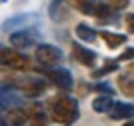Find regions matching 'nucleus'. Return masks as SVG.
Returning <instances> with one entry per match:
<instances>
[{"mask_svg":"<svg viewBox=\"0 0 134 126\" xmlns=\"http://www.w3.org/2000/svg\"><path fill=\"white\" fill-rule=\"evenodd\" d=\"M70 58H72L76 64H80V66L92 68V66L96 64V60H98V54H96L94 50L82 46L80 42H72L70 44Z\"/></svg>","mask_w":134,"mask_h":126,"instance_id":"7","label":"nucleus"},{"mask_svg":"<svg viewBox=\"0 0 134 126\" xmlns=\"http://www.w3.org/2000/svg\"><path fill=\"white\" fill-rule=\"evenodd\" d=\"M62 126H70V124H62Z\"/></svg>","mask_w":134,"mask_h":126,"instance_id":"24","label":"nucleus"},{"mask_svg":"<svg viewBox=\"0 0 134 126\" xmlns=\"http://www.w3.org/2000/svg\"><path fill=\"white\" fill-rule=\"evenodd\" d=\"M2 2H8V0H2Z\"/></svg>","mask_w":134,"mask_h":126,"instance_id":"25","label":"nucleus"},{"mask_svg":"<svg viewBox=\"0 0 134 126\" xmlns=\"http://www.w3.org/2000/svg\"><path fill=\"white\" fill-rule=\"evenodd\" d=\"M28 120V110L20 106H10L2 110V126H24Z\"/></svg>","mask_w":134,"mask_h":126,"instance_id":"9","label":"nucleus"},{"mask_svg":"<svg viewBox=\"0 0 134 126\" xmlns=\"http://www.w3.org/2000/svg\"><path fill=\"white\" fill-rule=\"evenodd\" d=\"M66 2L72 6V8L84 12V14H88V10H90V6H92V2H94V0H66Z\"/></svg>","mask_w":134,"mask_h":126,"instance_id":"18","label":"nucleus"},{"mask_svg":"<svg viewBox=\"0 0 134 126\" xmlns=\"http://www.w3.org/2000/svg\"><path fill=\"white\" fill-rule=\"evenodd\" d=\"M116 60H118V62H132V60H134V46H128L124 52H120Z\"/></svg>","mask_w":134,"mask_h":126,"instance_id":"19","label":"nucleus"},{"mask_svg":"<svg viewBox=\"0 0 134 126\" xmlns=\"http://www.w3.org/2000/svg\"><path fill=\"white\" fill-rule=\"evenodd\" d=\"M112 106H114V100H112L110 94H98L92 100V110H94L96 114H108Z\"/></svg>","mask_w":134,"mask_h":126,"instance_id":"14","label":"nucleus"},{"mask_svg":"<svg viewBox=\"0 0 134 126\" xmlns=\"http://www.w3.org/2000/svg\"><path fill=\"white\" fill-rule=\"evenodd\" d=\"M12 88H16L22 96H28V98H38L40 94L46 92L48 82H46L44 78L22 76V78H12Z\"/></svg>","mask_w":134,"mask_h":126,"instance_id":"4","label":"nucleus"},{"mask_svg":"<svg viewBox=\"0 0 134 126\" xmlns=\"http://www.w3.org/2000/svg\"><path fill=\"white\" fill-rule=\"evenodd\" d=\"M112 120H130L134 116V104H128V102H114V106L108 112Z\"/></svg>","mask_w":134,"mask_h":126,"instance_id":"12","label":"nucleus"},{"mask_svg":"<svg viewBox=\"0 0 134 126\" xmlns=\"http://www.w3.org/2000/svg\"><path fill=\"white\" fill-rule=\"evenodd\" d=\"M48 16L56 24H64L70 20V4L66 0H50L48 4Z\"/></svg>","mask_w":134,"mask_h":126,"instance_id":"8","label":"nucleus"},{"mask_svg":"<svg viewBox=\"0 0 134 126\" xmlns=\"http://www.w3.org/2000/svg\"><path fill=\"white\" fill-rule=\"evenodd\" d=\"M34 126H44V124H34Z\"/></svg>","mask_w":134,"mask_h":126,"instance_id":"23","label":"nucleus"},{"mask_svg":"<svg viewBox=\"0 0 134 126\" xmlns=\"http://www.w3.org/2000/svg\"><path fill=\"white\" fill-rule=\"evenodd\" d=\"M100 38L104 40V44H106L110 50H116V48H120L122 44H126V40H128V34H120V32L102 30V32H100Z\"/></svg>","mask_w":134,"mask_h":126,"instance_id":"13","label":"nucleus"},{"mask_svg":"<svg viewBox=\"0 0 134 126\" xmlns=\"http://www.w3.org/2000/svg\"><path fill=\"white\" fill-rule=\"evenodd\" d=\"M28 112H30L28 116H32L36 124H44V120H46V114H44V108H42V106H38V104H32L30 108H28Z\"/></svg>","mask_w":134,"mask_h":126,"instance_id":"17","label":"nucleus"},{"mask_svg":"<svg viewBox=\"0 0 134 126\" xmlns=\"http://www.w3.org/2000/svg\"><path fill=\"white\" fill-rule=\"evenodd\" d=\"M0 60H2V66H4V68H10V70H16V72H24V70L30 68L32 58H30L26 52L14 48V46H12V48L2 46V50H0Z\"/></svg>","mask_w":134,"mask_h":126,"instance_id":"3","label":"nucleus"},{"mask_svg":"<svg viewBox=\"0 0 134 126\" xmlns=\"http://www.w3.org/2000/svg\"><path fill=\"white\" fill-rule=\"evenodd\" d=\"M118 66H120V62H118V60H106V62H104V66L94 68V70L90 72V78H92V80H100L102 76H108L110 72H116Z\"/></svg>","mask_w":134,"mask_h":126,"instance_id":"16","label":"nucleus"},{"mask_svg":"<svg viewBox=\"0 0 134 126\" xmlns=\"http://www.w3.org/2000/svg\"><path fill=\"white\" fill-rule=\"evenodd\" d=\"M62 50L58 46H52V44L40 42L36 44L34 48V60L38 64V70H48V68H54L62 62Z\"/></svg>","mask_w":134,"mask_h":126,"instance_id":"2","label":"nucleus"},{"mask_svg":"<svg viewBox=\"0 0 134 126\" xmlns=\"http://www.w3.org/2000/svg\"><path fill=\"white\" fill-rule=\"evenodd\" d=\"M74 32H76V36H78L82 42H86V44H88V42H94V40L100 36V32H96L94 28L88 26L86 22H78L76 28H74Z\"/></svg>","mask_w":134,"mask_h":126,"instance_id":"15","label":"nucleus"},{"mask_svg":"<svg viewBox=\"0 0 134 126\" xmlns=\"http://www.w3.org/2000/svg\"><path fill=\"white\" fill-rule=\"evenodd\" d=\"M122 126H134V120H126V122H124Z\"/></svg>","mask_w":134,"mask_h":126,"instance_id":"22","label":"nucleus"},{"mask_svg":"<svg viewBox=\"0 0 134 126\" xmlns=\"http://www.w3.org/2000/svg\"><path fill=\"white\" fill-rule=\"evenodd\" d=\"M8 40H10V44L14 46V48H18V50L30 48V46L40 44V42H38V30H36V26H32V28H22V30H16V32H10Z\"/></svg>","mask_w":134,"mask_h":126,"instance_id":"6","label":"nucleus"},{"mask_svg":"<svg viewBox=\"0 0 134 126\" xmlns=\"http://www.w3.org/2000/svg\"><path fill=\"white\" fill-rule=\"evenodd\" d=\"M42 72H44V76L48 78V80H52V84H54L56 88H60L64 92H68V90L74 88L72 72L68 70V68H64V66H54V68H48V70H42Z\"/></svg>","mask_w":134,"mask_h":126,"instance_id":"5","label":"nucleus"},{"mask_svg":"<svg viewBox=\"0 0 134 126\" xmlns=\"http://www.w3.org/2000/svg\"><path fill=\"white\" fill-rule=\"evenodd\" d=\"M80 108H78V100L68 96V94H60L52 98L50 102V118L56 124H72L78 120Z\"/></svg>","mask_w":134,"mask_h":126,"instance_id":"1","label":"nucleus"},{"mask_svg":"<svg viewBox=\"0 0 134 126\" xmlns=\"http://www.w3.org/2000/svg\"><path fill=\"white\" fill-rule=\"evenodd\" d=\"M36 14H16L12 16L10 20L4 22V30L6 32H16V30H22V28H32L36 26Z\"/></svg>","mask_w":134,"mask_h":126,"instance_id":"10","label":"nucleus"},{"mask_svg":"<svg viewBox=\"0 0 134 126\" xmlns=\"http://www.w3.org/2000/svg\"><path fill=\"white\" fill-rule=\"evenodd\" d=\"M116 84L120 88V92H124L126 96H134V60L128 62L126 68L118 74Z\"/></svg>","mask_w":134,"mask_h":126,"instance_id":"11","label":"nucleus"},{"mask_svg":"<svg viewBox=\"0 0 134 126\" xmlns=\"http://www.w3.org/2000/svg\"><path fill=\"white\" fill-rule=\"evenodd\" d=\"M124 26H126V32L128 34H134V12L124 16Z\"/></svg>","mask_w":134,"mask_h":126,"instance_id":"21","label":"nucleus"},{"mask_svg":"<svg viewBox=\"0 0 134 126\" xmlns=\"http://www.w3.org/2000/svg\"><path fill=\"white\" fill-rule=\"evenodd\" d=\"M106 2H108V4H110V6H112V8H114L116 12L126 10V8L130 6V0H106Z\"/></svg>","mask_w":134,"mask_h":126,"instance_id":"20","label":"nucleus"}]
</instances>
